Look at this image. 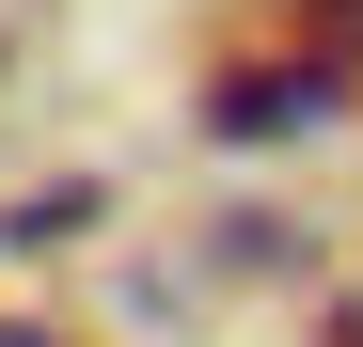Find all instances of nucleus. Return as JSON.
Here are the masks:
<instances>
[{"label":"nucleus","instance_id":"f257e3e1","mask_svg":"<svg viewBox=\"0 0 363 347\" xmlns=\"http://www.w3.org/2000/svg\"><path fill=\"white\" fill-rule=\"evenodd\" d=\"M332 110H347V64L316 47V64H237V79L206 95V127H221V142H300V127H332Z\"/></svg>","mask_w":363,"mask_h":347},{"label":"nucleus","instance_id":"f03ea898","mask_svg":"<svg viewBox=\"0 0 363 347\" xmlns=\"http://www.w3.org/2000/svg\"><path fill=\"white\" fill-rule=\"evenodd\" d=\"M0 347H48V331H16V316H0Z\"/></svg>","mask_w":363,"mask_h":347}]
</instances>
